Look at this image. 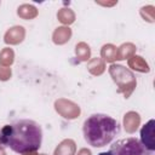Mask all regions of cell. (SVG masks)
<instances>
[{"label": "cell", "mask_w": 155, "mask_h": 155, "mask_svg": "<svg viewBox=\"0 0 155 155\" xmlns=\"http://www.w3.org/2000/svg\"><path fill=\"white\" fill-rule=\"evenodd\" d=\"M109 151L111 155H153V153L134 137L116 140Z\"/></svg>", "instance_id": "3"}, {"label": "cell", "mask_w": 155, "mask_h": 155, "mask_svg": "<svg viewBox=\"0 0 155 155\" xmlns=\"http://www.w3.org/2000/svg\"><path fill=\"white\" fill-rule=\"evenodd\" d=\"M82 132L90 145L101 148L109 144L120 133V124L109 115L92 114L85 120Z\"/></svg>", "instance_id": "2"}, {"label": "cell", "mask_w": 155, "mask_h": 155, "mask_svg": "<svg viewBox=\"0 0 155 155\" xmlns=\"http://www.w3.org/2000/svg\"><path fill=\"white\" fill-rule=\"evenodd\" d=\"M154 128H155V120H149L145 125H143L140 130V143L151 153L155 150V142H154Z\"/></svg>", "instance_id": "4"}, {"label": "cell", "mask_w": 155, "mask_h": 155, "mask_svg": "<svg viewBox=\"0 0 155 155\" xmlns=\"http://www.w3.org/2000/svg\"><path fill=\"white\" fill-rule=\"evenodd\" d=\"M0 5H1V2H0Z\"/></svg>", "instance_id": "6"}, {"label": "cell", "mask_w": 155, "mask_h": 155, "mask_svg": "<svg viewBox=\"0 0 155 155\" xmlns=\"http://www.w3.org/2000/svg\"><path fill=\"white\" fill-rule=\"evenodd\" d=\"M1 140L17 154L36 151L41 147L42 130L40 125L33 120H17L2 127Z\"/></svg>", "instance_id": "1"}, {"label": "cell", "mask_w": 155, "mask_h": 155, "mask_svg": "<svg viewBox=\"0 0 155 155\" xmlns=\"http://www.w3.org/2000/svg\"><path fill=\"white\" fill-rule=\"evenodd\" d=\"M98 155H111V153L110 151H103V153H99Z\"/></svg>", "instance_id": "5"}]
</instances>
